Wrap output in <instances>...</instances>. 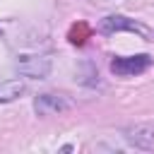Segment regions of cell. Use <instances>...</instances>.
<instances>
[{
    "instance_id": "7a4b0ae2",
    "label": "cell",
    "mask_w": 154,
    "mask_h": 154,
    "mask_svg": "<svg viewBox=\"0 0 154 154\" xmlns=\"http://www.w3.org/2000/svg\"><path fill=\"white\" fill-rule=\"evenodd\" d=\"M99 31L101 34H116V31H132V34H140L142 38L147 41H154V31H149L147 26H142L140 22L125 17V14H108L99 22Z\"/></svg>"
},
{
    "instance_id": "8992f818",
    "label": "cell",
    "mask_w": 154,
    "mask_h": 154,
    "mask_svg": "<svg viewBox=\"0 0 154 154\" xmlns=\"http://www.w3.org/2000/svg\"><path fill=\"white\" fill-rule=\"evenodd\" d=\"M26 91V84L22 79H0V103H10L19 99Z\"/></svg>"
},
{
    "instance_id": "3957f363",
    "label": "cell",
    "mask_w": 154,
    "mask_h": 154,
    "mask_svg": "<svg viewBox=\"0 0 154 154\" xmlns=\"http://www.w3.org/2000/svg\"><path fill=\"white\" fill-rule=\"evenodd\" d=\"M75 108V101L67 94H58V91H43L34 99V111L36 116H58Z\"/></svg>"
},
{
    "instance_id": "277c9868",
    "label": "cell",
    "mask_w": 154,
    "mask_h": 154,
    "mask_svg": "<svg viewBox=\"0 0 154 154\" xmlns=\"http://www.w3.org/2000/svg\"><path fill=\"white\" fill-rule=\"evenodd\" d=\"M14 67H17V72L22 77L46 79L51 75V58L48 55H38V53H26V55H19L17 58Z\"/></svg>"
},
{
    "instance_id": "5b68a950",
    "label": "cell",
    "mask_w": 154,
    "mask_h": 154,
    "mask_svg": "<svg viewBox=\"0 0 154 154\" xmlns=\"http://www.w3.org/2000/svg\"><path fill=\"white\" fill-rule=\"evenodd\" d=\"M123 137L130 147L135 149H144V152H152L154 149V125L152 123H135V125H128L123 130Z\"/></svg>"
},
{
    "instance_id": "52a82bcc",
    "label": "cell",
    "mask_w": 154,
    "mask_h": 154,
    "mask_svg": "<svg viewBox=\"0 0 154 154\" xmlns=\"http://www.w3.org/2000/svg\"><path fill=\"white\" fill-rule=\"evenodd\" d=\"M87 38H89V26H87L84 22H79V24H75V26L70 29V43L82 46Z\"/></svg>"
},
{
    "instance_id": "6da1fadb",
    "label": "cell",
    "mask_w": 154,
    "mask_h": 154,
    "mask_svg": "<svg viewBox=\"0 0 154 154\" xmlns=\"http://www.w3.org/2000/svg\"><path fill=\"white\" fill-rule=\"evenodd\" d=\"M111 72L116 77H135L142 75L152 67V55L147 53H137V55H113L108 63Z\"/></svg>"
},
{
    "instance_id": "ba28073f",
    "label": "cell",
    "mask_w": 154,
    "mask_h": 154,
    "mask_svg": "<svg viewBox=\"0 0 154 154\" xmlns=\"http://www.w3.org/2000/svg\"><path fill=\"white\" fill-rule=\"evenodd\" d=\"M0 36H2V26H0Z\"/></svg>"
}]
</instances>
